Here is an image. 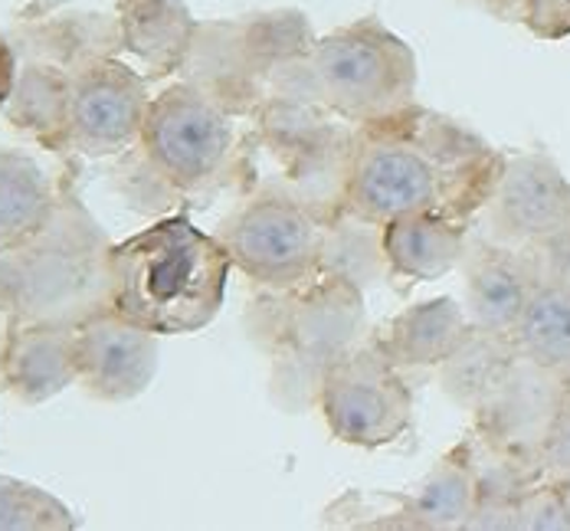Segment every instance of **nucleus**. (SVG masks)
Here are the masks:
<instances>
[{
    "instance_id": "6ab92c4d",
    "label": "nucleus",
    "mask_w": 570,
    "mask_h": 531,
    "mask_svg": "<svg viewBox=\"0 0 570 531\" xmlns=\"http://www.w3.org/2000/svg\"><path fill=\"white\" fill-rule=\"evenodd\" d=\"M57 200L50 177L30 155L0 151V246H13L37 234Z\"/></svg>"
},
{
    "instance_id": "9d476101",
    "label": "nucleus",
    "mask_w": 570,
    "mask_h": 531,
    "mask_svg": "<svg viewBox=\"0 0 570 531\" xmlns=\"http://www.w3.org/2000/svg\"><path fill=\"white\" fill-rule=\"evenodd\" d=\"M489 243L534 246L570 227V180L548 155H518L485 204Z\"/></svg>"
},
{
    "instance_id": "5701e85b",
    "label": "nucleus",
    "mask_w": 570,
    "mask_h": 531,
    "mask_svg": "<svg viewBox=\"0 0 570 531\" xmlns=\"http://www.w3.org/2000/svg\"><path fill=\"white\" fill-rule=\"evenodd\" d=\"M518 529L524 531H570L568 502L561 482H544L524 489L518 499Z\"/></svg>"
},
{
    "instance_id": "20e7f679",
    "label": "nucleus",
    "mask_w": 570,
    "mask_h": 531,
    "mask_svg": "<svg viewBox=\"0 0 570 531\" xmlns=\"http://www.w3.org/2000/svg\"><path fill=\"white\" fill-rule=\"evenodd\" d=\"M283 69L305 82V102H318L357 125H374L416 106V57L377 17H361L318 37Z\"/></svg>"
},
{
    "instance_id": "aec40b11",
    "label": "nucleus",
    "mask_w": 570,
    "mask_h": 531,
    "mask_svg": "<svg viewBox=\"0 0 570 531\" xmlns=\"http://www.w3.org/2000/svg\"><path fill=\"white\" fill-rule=\"evenodd\" d=\"M479 502V472L465 456H446L406 502L416 529H465Z\"/></svg>"
},
{
    "instance_id": "0eeeda50",
    "label": "nucleus",
    "mask_w": 570,
    "mask_h": 531,
    "mask_svg": "<svg viewBox=\"0 0 570 531\" xmlns=\"http://www.w3.org/2000/svg\"><path fill=\"white\" fill-rule=\"evenodd\" d=\"M318 407L335 440L361 450L391 446L410 430L413 394L374 342L332 361L318 381Z\"/></svg>"
},
{
    "instance_id": "bb28decb",
    "label": "nucleus",
    "mask_w": 570,
    "mask_h": 531,
    "mask_svg": "<svg viewBox=\"0 0 570 531\" xmlns=\"http://www.w3.org/2000/svg\"><path fill=\"white\" fill-rule=\"evenodd\" d=\"M561 489H564V502H568V515H570V479L568 482H561Z\"/></svg>"
},
{
    "instance_id": "4be33fe9",
    "label": "nucleus",
    "mask_w": 570,
    "mask_h": 531,
    "mask_svg": "<svg viewBox=\"0 0 570 531\" xmlns=\"http://www.w3.org/2000/svg\"><path fill=\"white\" fill-rule=\"evenodd\" d=\"M76 529V515L62 505L53 492L0 475V531H69Z\"/></svg>"
},
{
    "instance_id": "2eb2a0df",
    "label": "nucleus",
    "mask_w": 570,
    "mask_h": 531,
    "mask_svg": "<svg viewBox=\"0 0 570 531\" xmlns=\"http://www.w3.org/2000/svg\"><path fill=\"white\" fill-rule=\"evenodd\" d=\"M475 325L469 312L450 295L403 308L397 318L374 338L400 371L403 367H443L472 338Z\"/></svg>"
},
{
    "instance_id": "b1692460",
    "label": "nucleus",
    "mask_w": 570,
    "mask_h": 531,
    "mask_svg": "<svg viewBox=\"0 0 570 531\" xmlns=\"http://www.w3.org/2000/svg\"><path fill=\"white\" fill-rule=\"evenodd\" d=\"M541 470L551 475V482H568L570 479V391L554 413L548 436L538 450Z\"/></svg>"
},
{
    "instance_id": "dca6fc26",
    "label": "nucleus",
    "mask_w": 570,
    "mask_h": 531,
    "mask_svg": "<svg viewBox=\"0 0 570 531\" xmlns=\"http://www.w3.org/2000/svg\"><path fill=\"white\" fill-rule=\"evenodd\" d=\"M200 27L184 0H118V40L151 72L180 69Z\"/></svg>"
},
{
    "instance_id": "7ed1b4c3",
    "label": "nucleus",
    "mask_w": 570,
    "mask_h": 531,
    "mask_svg": "<svg viewBox=\"0 0 570 531\" xmlns=\"http://www.w3.org/2000/svg\"><path fill=\"white\" fill-rule=\"evenodd\" d=\"M112 243L79 197H59L47 224L0 246V312L10 322H62L109 308Z\"/></svg>"
},
{
    "instance_id": "6e6552de",
    "label": "nucleus",
    "mask_w": 570,
    "mask_h": 531,
    "mask_svg": "<svg viewBox=\"0 0 570 531\" xmlns=\"http://www.w3.org/2000/svg\"><path fill=\"white\" fill-rule=\"evenodd\" d=\"M145 76L121 59L92 57L69 76L66 145L106 158L141 138L148 116Z\"/></svg>"
},
{
    "instance_id": "39448f33",
    "label": "nucleus",
    "mask_w": 570,
    "mask_h": 531,
    "mask_svg": "<svg viewBox=\"0 0 570 531\" xmlns=\"http://www.w3.org/2000/svg\"><path fill=\"white\" fill-rule=\"evenodd\" d=\"M229 259L256 286L288 293L308 283L328 256V227L302 200L266 190L249 197L220 230Z\"/></svg>"
},
{
    "instance_id": "a211bd4d",
    "label": "nucleus",
    "mask_w": 570,
    "mask_h": 531,
    "mask_svg": "<svg viewBox=\"0 0 570 531\" xmlns=\"http://www.w3.org/2000/svg\"><path fill=\"white\" fill-rule=\"evenodd\" d=\"M512 338L521 357L570 384V279L534 286Z\"/></svg>"
},
{
    "instance_id": "f8f14e48",
    "label": "nucleus",
    "mask_w": 570,
    "mask_h": 531,
    "mask_svg": "<svg viewBox=\"0 0 570 531\" xmlns=\"http://www.w3.org/2000/svg\"><path fill=\"white\" fill-rule=\"evenodd\" d=\"M568 391V381L541 371L538 364L518 354L509 374L502 377V384L485 397V404L475 413L489 440L509 456L524 453V450L538 453Z\"/></svg>"
},
{
    "instance_id": "a878e982",
    "label": "nucleus",
    "mask_w": 570,
    "mask_h": 531,
    "mask_svg": "<svg viewBox=\"0 0 570 531\" xmlns=\"http://www.w3.org/2000/svg\"><path fill=\"white\" fill-rule=\"evenodd\" d=\"M17 57H13V50H10V43L7 40H0V109L10 102V96H13V89H17Z\"/></svg>"
},
{
    "instance_id": "1a4fd4ad",
    "label": "nucleus",
    "mask_w": 570,
    "mask_h": 531,
    "mask_svg": "<svg viewBox=\"0 0 570 531\" xmlns=\"http://www.w3.org/2000/svg\"><path fill=\"white\" fill-rule=\"evenodd\" d=\"M292 295L276 325V348L305 377L322 381L325 367L357 348L364 332V298L351 276L332 273L328 279H308Z\"/></svg>"
},
{
    "instance_id": "393cba45",
    "label": "nucleus",
    "mask_w": 570,
    "mask_h": 531,
    "mask_svg": "<svg viewBox=\"0 0 570 531\" xmlns=\"http://www.w3.org/2000/svg\"><path fill=\"white\" fill-rule=\"evenodd\" d=\"M524 23L534 37L561 40L570 33V0H524Z\"/></svg>"
},
{
    "instance_id": "ddd939ff",
    "label": "nucleus",
    "mask_w": 570,
    "mask_h": 531,
    "mask_svg": "<svg viewBox=\"0 0 570 531\" xmlns=\"http://www.w3.org/2000/svg\"><path fill=\"white\" fill-rule=\"evenodd\" d=\"M0 381L27 407L47 404L69 384H79L76 325L10 322L0 345Z\"/></svg>"
},
{
    "instance_id": "412c9836",
    "label": "nucleus",
    "mask_w": 570,
    "mask_h": 531,
    "mask_svg": "<svg viewBox=\"0 0 570 531\" xmlns=\"http://www.w3.org/2000/svg\"><path fill=\"white\" fill-rule=\"evenodd\" d=\"M13 121L33 128L47 145H66V106H69V76L53 66H27L17 76L10 96Z\"/></svg>"
},
{
    "instance_id": "f3484780",
    "label": "nucleus",
    "mask_w": 570,
    "mask_h": 531,
    "mask_svg": "<svg viewBox=\"0 0 570 531\" xmlns=\"http://www.w3.org/2000/svg\"><path fill=\"white\" fill-rule=\"evenodd\" d=\"M381 259L400 279L433 283L465 259V224L443 217H397L377 227Z\"/></svg>"
},
{
    "instance_id": "9b49d317",
    "label": "nucleus",
    "mask_w": 570,
    "mask_h": 531,
    "mask_svg": "<svg viewBox=\"0 0 570 531\" xmlns=\"http://www.w3.org/2000/svg\"><path fill=\"white\" fill-rule=\"evenodd\" d=\"M76 371L96 401H135L158 374V335L102 308L76 325Z\"/></svg>"
},
{
    "instance_id": "4468645a",
    "label": "nucleus",
    "mask_w": 570,
    "mask_h": 531,
    "mask_svg": "<svg viewBox=\"0 0 570 531\" xmlns=\"http://www.w3.org/2000/svg\"><path fill=\"white\" fill-rule=\"evenodd\" d=\"M534 286L538 273L518 246L482 243L465 253V312L475 332L512 335Z\"/></svg>"
},
{
    "instance_id": "f257e3e1",
    "label": "nucleus",
    "mask_w": 570,
    "mask_h": 531,
    "mask_svg": "<svg viewBox=\"0 0 570 531\" xmlns=\"http://www.w3.org/2000/svg\"><path fill=\"white\" fill-rule=\"evenodd\" d=\"M505 158L475 131L420 106L361 125L344 168V210L367 227L397 217L469 224L485 210Z\"/></svg>"
},
{
    "instance_id": "f03ea898",
    "label": "nucleus",
    "mask_w": 570,
    "mask_h": 531,
    "mask_svg": "<svg viewBox=\"0 0 570 531\" xmlns=\"http://www.w3.org/2000/svg\"><path fill=\"white\" fill-rule=\"evenodd\" d=\"M229 269L220 236L204 234L187 217H165L112 246L109 308L158 338L194 335L217 318Z\"/></svg>"
},
{
    "instance_id": "423d86ee",
    "label": "nucleus",
    "mask_w": 570,
    "mask_h": 531,
    "mask_svg": "<svg viewBox=\"0 0 570 531\" xmlns=\"http://www.w3.org/2000/svg\"><path fill=\"white\" fill-rule=\"evenodd\" d=\"M138 145L155 175L177 190H197L227 168L233 125L217 96L194 82H174L148 102Z\"/></svg>"
}]
</instances>
